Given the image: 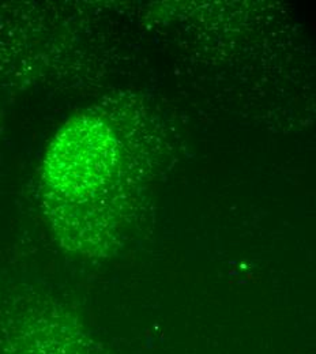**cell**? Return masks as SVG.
Wrapping results in <instances>:
<instances>
[{"label": "cell", "mask_w": 316, "mask_h": 354, "mask_svg": "<svg viewBox=\"0 0 316 354\" xmlns=\"http://www.w3.org/2000/svg\"><path fill=\"white\" fill-rule=\"evenodd\" d=\"M0 354H100L73 310L40 295H17L0 307Z\"/></svg>", "instance_id": "1"}]
</instances>
